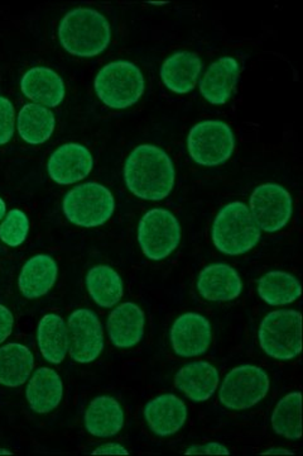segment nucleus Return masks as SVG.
Here are the masks:
<instances>
[{"mask_svg":"<svg viewBox=\"0 0 303 456\" xmlns=\"http://www.w3.org/2000/svg\"><path fill=\"white\" fill-rule=\"evenodd\" d=\"M94 167L92 152L80 143H65L48 159L47 171L57 184L71 185L88 178Z\"/></svg>","mask_w":303,"mask_h":456,"instance_id":"obj_13","label":"nucleus"},{"mask_svg":"<svg viewBox=\"0 0 303 456\" xmlns=\"http://www.w3.org/2000/svg\"><path fill=\"white\" fill-rule=\"evenodd\" d=\"M11 455L12 452H9L7 449H0V455Z\"/></svg>","mask_w":303,"mask_h":456,"instance_id":"obj_37","label":"nucleus"},{"mask_svg":"<svg viewBox=\"0 0 303 456\" xmlns=\"http://www.w3.org/2000/svg\"><path fill=\"white\" fill-rule=\"evenodd\" d=\"M170 338L177 355L195 358L209 350L212 340L211 325L199 314H185L173 323Z\"/></svg>","mask_w":303,"mask_h":456,"instance_id":"obj_12","label":"nucleus"},{"mask_svg":"<svg viewBox=\"0 0 303 456\" xmlns=\"http://www.w3.org/2000/svg\"><path fill=\"white\" fill-rule=\"evenodd\" d=\"M124 180L132 194L157 202L170 196L175 187V165L160 147L140 145L125 160Z\"/></svg>","mask_w":303,"mask_h":456,"instance_id":"obj_1","label":"nucleus"},{"mask_svg":"<svg viewBox=\"0 0 303 456\" xmlns=\"http://www.w3.org/2000/svg\"><path fill=\"white\" fill-rule=\"evenodd\" d=\"M68 353L72 360L88 364L99 358L104 350V332L95 312L75 311L68 317Z\"/></svg>","mask_w":303,"mask_h":456,"instance_id":"obj_11","label":"nucleus"},{"mask_svg":"<svg viewBox=\"0 0 303 456\" xmlns=\"http://www.w3.org/2000/svg\"><path fill=\"white\" fill-rule=\"evenodd\" d=\"M219 371L208 362H194L177 371L175 386L194 402H205L219 387Z\"/></svg>","mask_w":303,"mask_h":456,"instance_id":"obj_20","label":"nucleus"},{"mask_svg":"<svg viewBox=\"0 0 303 456\" xmlns=\"http://www.w3.org/2000/svg\"><path fill=\"white\" fill-rule=\"evenodd\" d=\"M248 208L260 230L278 232L292 217V197L282 185L267 183L254 189Z\"/></svg>","mask_w":303,"mask_h":456,"instance_id":"obj_10","label":"nucleus"},{"mask_svg":"<svg viewBox=\"0 0 303 456\" xmlns=\"http://www.w3.org/2000/svg\"><path fill=\"white\" fill-rule=\"evenodd\" d=\"M38 347L51 364L64 362L68 353V330L64 318L56 314L42 317L37 329Z\"/></svg>","mask_w":303,"mask_h":456,"instance_id":"obj_24","label":"nucleus"},{"mask_svg":"<svg viewBox=\"0 0 303 456\" xmlns=\"http://www.w3.org/2000/svg\"><path fill=\"white\" fill-rule=\"evenodd\" d=\"M16 110L9 99L0 95V146L7 145L14 136Z\"/></svg>","mask_w":303,"mask_h":456,"instance_id":"obj_31","label":"nucleus"},{"mask_svg":"<svg viewBox=\"0 0 303 456\" xmlns=\"http://www.w3.org/2000/svg\"><path fill=\"white\" fill-rule=\"evenodd\" d=\"M86 288L92 301L103 308L118 305L124 294L122 278L112 266L108 265H98L89 270Z\"/></svg>","mask_w":303,"mask_h":456,"instance_id":"obj_27","label":"nucleus"},{"mask_svg":"<svg viewBox=\"0 0 303 456\" xmlns=\"http://www.w3.org/2000/svg\"><path fill=\"white\" fill-rule=\"evenodd\" d=\"M59 266L50 255H36L24 264L18 287L26 298L36 299L46 296L57 281Z\"/></svg>","mask_w":303,"mask_h":456,"instance_id":"obj_21","label":"nucleus"},{"mask_svg":"<svg viewBox=\"0 0 303 456\" xmlns=\"http://www.w3.org/2000/svg\"><path fill=\"white\" fill-rule=\"evenodd\" d=\"M59 40L71 55L95 57L109 46L112 27L100 12L76 8L62 18L59 26Z\"/></svg>","mask_w":303,"mask_h":456,"instance_id":"obj_2","label":"nucleus"},{"mask_svg":"<svg viewBox=\"0 0 303 456\" xmlns=\"http://www.w3.org/2000/svg\"><path fill=\"white\" fill-rule=\"evenodd\" d=\"M29 221L20 209H12L0 224V240L11 248H17L26 241Z\"/></svg>","mask_w":303,"mask_h":456,"instance_id":"obj_30","label":"nucleus"},{"mask_svg":"<svg viewBox=\"0 0 303 456\" xmlns=\"http://www.w3.org/2000/svg\"><path fill=\"white\" fill-rule=\"evenodd\" d=\"M13 325V314L7 307L0 305V344H3L11 336Z\"/></svg>","mask_w":303,"mask_h":456,"instance_id":"obj_33","label":"nucleus"},{"mask_svg":"<svg viewBox=\"0 0 303 456\" xmlns=\"http://www.w3.org/2000/svg\"><path fill=\"white\" fill-rule=\"evenodd\" d=\"M239 74V62L234 57L224 56L216 60L201 80V94L214 106L227 104L238 84Z\"/></svg>","mask_w":303,"mask_h":456,"instance_id":"obj_14","label":"nucleus"},{"mask_svg":"<svg viewBox=\"0 0 303 456\" xmlns=\"http://www.w3.org/2000/svg\"><path fill=\"white\" fill-rule=\"evenodd\" d=\"M181 241V226L172 212L151 209L138 224V242L143 254L153 261L170 256Z\"/></svg>","mask_w":303,"mask_h":456,"instance_id":"obj_8","label":"nucleus"},{"mask_svg":"<svg viewBox=\"0 0 303 456\" xmlns=\"http://www.w3.org/2000/svg\"><path fill=\"white\" fill-rule=\"evenodd\" d=\"M197 290L206 301L230 302L242 294L243 281L233 266L212 264L200 273Z\"/></svg>","mask_w":303,"mask_h":456,"instance_id":"obj_16","label":"nucleus"},{"mask_svg":"<svg viewBox=\"0 0 303 456\" xmlns=\"http://www.w3.org/2000/svg\"><path fill=\"white\" fill-rule=\"evenodd\" d=\"M94 86L99 99L113 110L134 106L146 89L140 68L122 60L105 65L96 75Z\"/></svg>","mask_w":303,"mask_h":456,"instance_id":"obj_4","label":"nucleus"},{"mask_svg":"<svg viewBox=\"0 0 303 456\" xmlns=\"http://www.w3.org/2000/svg\"><path fill=\"white\" fill-rule=\"evenodd\" d=\"M94 455H112V454H119V455H128L129 452L127 449L123 448L119 444H105V445L99 446L96 448L94 452H92Z\"/></svg>","mask_w":303,"mask_h":456,"instance_id":"obj_34","label":"nucleus"},{"mask_svg":"<svg viewBox=\"0 0 303 456\" xmlns=\"http://www.w3.org/2000/svg\"><path fill=\"white\" fill-rule=\"evenodd\" d=\"M186 455H229L230 452L223 444L208 443L205 445L190 446L185 452Z\"/></svg>","mask_w":303,"mask_h":456,"instance_id":"obj_32","label":"nucleus"},{"mask_svg":"<svg viewBox=\"0 0 303 456\" xmlns=\"http://www.w3.org/2000/svg\"><path fill=\"white\" fill-rule=\"evenodd\" d=\"M27 401L37 413H48L61 403L64 384L61 377L51 368H40L27 384Z\"/></svg>","mask_w":303,"mask_h":456,"instance_id":"obj_22","label":"nucleus"},{"mask_svg":"<svg viewBox=\"0 0 303 456\" xmlns=\"http://www.w3.org/2000/svg\"><path fill=\"white\" fill-rule=\"evenodd\" d=\"M144 417L155 435L171 436L184 428L187 419V407L182 399L168 393L149 401L144 407Z\"/></svg>","mask_w":303,"mask_h":456,"instance_id":"obj_15","label":"nucleus"},{"mask_svg":"<svg viewBox=\"0 0 303 456\" xmlns=\"http://www.w3.org/2000/svg\"><path fill=\"white\" fill-rule=\"evenodd\" d=\"M55 127V114L40 104H26L17 117L18 134L31 145L47 142Z\"/></svg>","mask_w":303,"mask_h":456,"instance_id":"obj_25","label":"nucleus"},{"mask_svg":"<svg viewBox=\"0 0 303 456\" xmlns=\"http://www.w3.org/2000/svg\"><path fill=\"white\" fill-rule=\"evenodd\" d=\"M299 279L286 272H269L258 281V294L269 305H286L301 297Z\"/></svg>","mask_w":303,"mask_h":456,"instance_id":"obj_28","label":"nucleus"},{"mask_svg":"<svg viewBox=\"0 0 303 456\" xmlns=\"http://www.w3.org/2000/svg\"><path fill=\"white\" fill-rule=\"evenodd\" d=\"M203 62L196 53L177 51L167 57L161 68V79L164 86L176 94H187L196 86Z\"/></svg>","mask_w":303,"mask_h":456,"instance_id":"obj_19","label":"nucleus"},{"mask_svg":"<svg viewBox=\"0 0 303 456\" xmlns=\"http://www.w3.org/2000/svg\"><path fill=\"white\" fill-rule=\"evenodd\" d=\"M86 430L96 437L116 436L124 426V411L119 402L109 395L96 397L85 412Z\"/></svg>","mask_w":303,"mask_h":456,"instance_id":"obj_23","label":"nucleus"},{"mask_svg":"<svg viewBox=\"0 0 303 456\" xmlns=\"http://www.w3.org/2000/svg\"><path fill=\"white\" fill-rule=\"evenodd\" d=\"M62 208L68 220L76 226H103L116 211L112 191L99 183L77 185L66 193Z\"/></svg>","mask_w":303,"mask_h":456,"instance_id":"obj_6","label":"nucleus"},{"mask_svg":"<svg viewBox=\"0 0 303 456\" xmlns=\"http://www.w3.org/2000/svg\"><path fill=\"white\" fill-rule=\"evenodd\" d=\"M20 89L27 98L40 106L56 108L64 102L65 83L62 77L50 68H33L23 75Z\"/></svg>","mask_w":303,"mask_h":456,"instance_id":"obj_18","label":"nucleus"},{"mask_svg":"<svg viewBox=\"0 0 303 456\" xmlns=\"http://www.w3.org/2000/svg\"><path fill=\"white\" fill-rule=\"evenodd\" d=\"M146 316L140 305L127 302L118 305L109 314L107 322L108 335L114 346L131 349L142 341Z\"/></svg>","mask_w":303,"mask_h":456,"instance_id":"obj_17","label":"nucleus"},{"mask_svg":"<svg viewBox=\"0 0 303 456\" xmlns=\"http://www.w3.org/2000/svg\"><path fill=\"white\" fill-rule=\"evenodd\" d=\"M267 355L281 362L293 360L302 350V316L299 311L282 310L267 314L258 332Z\"/></svg>","mask_w":303,"mask_h":456,"instance_id":"obj_5","label":"nucleus"},{"mask_svg":"<svg viewBox=\"0 0 303 456\" xmlns=\"http://www.w3.org/2000/svg\"><path fill=\"white\" fill-rule=\"evenodd\" d=\"M35 358L28 347L7 344L0 347V384L11 388L23 386L31 377Z\"/></svg>","mask_w":303,"mask_h":456,"instance_id":"obj_26","label":"nucleus"},{"mask_svg":"<svg viewBox=\"0 0 303 456\" xmlns=\"http://www.w3.org/2000/svg\"><path fill=\"white\" fill-rule=\"evenodd\" d=\"M301 392H292L281 399L272 413V428L275 434L290 440L302 436Z\"/></svg>","mask_w":303,"mask_h":456,"instance_id":"obj_29","label":"nucleus"},{"mask_svg":"<svg viewBox=\"0 0 303 456\" xmlns=\"http://www.w3.org/2000/svg\"><path fill=\"white\" fill-rule=\"evenodd\" d=\"M5 212H7V207H5L4 200L0 198V221L4 218Z\"/></svg>","mask_w":303,"mask_h":456,"instance_id":"obj_36","label":"nucleus"},{"mask_svg":"<svg viewBox=\"0 0 303 456\" xmlns=\"http://www.w3.org/2000/svg\"><path fill=\"white\" fill-rule=\"evenodd\" d=\"M268 391L269 377L266 370L256 365H242L225 377L219 399L229 410H249L263 401Z\"/></svg>","mask_w":303,"mask_h":456,"instance_id":"obj_9","label":"nucleus"},{"mask_svg":"<svg viewBox=\"0 0 303 456\" xmlns=\"http://www.w3.org/2000/svg\"><path fill=\"white\" fill-rule=\"evenodd\" d=\"M264 455H271V454H281V455H292L293 452H290V450L286 449H269L263 452Z\"/></svg>","mask_w":303,"mask_h":456,"instance_id":"obj_35","label":"nucleus"},{"mask_svg":"<svg viewBox=\"0 0 303 456\" xmlns=\"http://www.w3.org/2000/svg\"><path fill=\"white\" fill-rule=\"evenodd\" d=\"M215 248L223 254H247L260 240V228L244 203L227 204L215 217L211 228Z\"/></svg>","mask_w":303,"mask_h":456,"instance_id":"obj_3","label":"nucleus"},{"mask_svg":"<svg viewBox=\"0 0 303 456\" xmlns=\"http://www.w3.org/2000/svg\"><path fill=\"white\" fill-rule=\"evenodd\" d=\"M192 160L201 167H212L227 163L235 149V137L229 125L209 119L195 125L187 137Z\"/></svg>","mask_w":303,"mask_h":456,"instance_id":"obj_7","label":"nucleus"}]
</instances>
